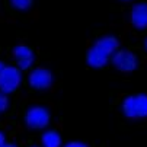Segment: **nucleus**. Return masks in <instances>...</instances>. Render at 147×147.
I'll return each instance as SVG.
<instances>
[{
  "mask_svg": "<svg viewBox=\"0 0 147 147\" xmlns=\"http://www.w3.org/2000/svg\"><path fill=\"white\" fill-rule=\"evenodd\" d=\"M3 147H16V146H15V144H5Z\"/></svg>",
  "mask_w": 147,
  "mask_h": 147,
  "instance_id": "4468645a",
  "label": "nucleus"
},
{
  "mask_svg": "<svg viewBox=\"0 0 147 147\" xmlns=\"http://www.w3.org/2000/svg\"><path fill=\"white\" fill-rule=\"evenodd\" d=\"M13 55H15V60L18 61V66L20 69H29L34 63V53L25 47V45H19V47H15L13 50Z\"/></svg>",
  "mask_w": 147,
  "mask_h": 147,
  "instance_id": "0eeeda50",
  "label": "nucleus"
},
{
  "mask_svg": "<svg viewBox=\"0 0 147 147\" xmlns=\"http://www.w3.org/2000/svg\"><path fill=\"white\" fill-rule=\"evenodd\" d=\"M118 47V39L114 36H103L89 50L88 53V63L89 66L99 69L108 63L109 55Z\"/></svg>",
  "mask_w": 147,
  "mask_h": 147,
  "instance_id": "f257e3e1",
  "label": "nucleus"
},
{
  "mask_svg": "<svg viewBox=\"0 0 147 147\" xmlns=\"http://www.w3.org/2000/svg\"><path fill=\"white\" fill-rule=\"evenodd\" d=\"M146 50H147V39H146Z\"/></svg>",
  "mask_w": 147,
  "mask_h": 147,
  "instance_id": "dca6fc26",
  "label": "nucleus"
},
{
  "mask_svg": "<svg viewBox=\"0 0 147 147\" xmlns=\"http://www.w3.org/2000/svg\"><path fill=\"white\" fill-rule=\"evenodd\" d=\"M20 83V71L16 67H6L0 71V90L5 93L13 92Z\"/></svg>",
  "mask_w": 147,
  "mask_h": 147,
  "instance_id": "20e7f679",
  "label": "nucleus"
},
{
  "mask_svg": "<svg viewBox=\"0 0 147 147\" xmlns=\"http://www.w3.org/2000/svg\"><path fill=\"white\" fill-rule=\"evenodd\" d=\"M112 61H114L115 67L121 71H133L138 66L137 57L131 51H127V50H121V51L115 53Z\"/></svg>",
  "mask_w": 147,
  "mask_h": 147,
  "instance_id": "39448f33",
  "label": "nucleus"
},
{
  "mask_svg": "<svg viewBox=\"0 0 147 147\" xmlns=\"http://www.w3.org/2000/svg\"><path fill=\"white\" fill-rule=\"evenodd\" d=\"M124 115L128 118H144L147 117V95H136L125 98L122 103Z\"/></svg>",
  "mask_w": 147,
  "mask_h": 147,
  "instance_id": "f03ea898",
  "label": "nucleus"
},
{
  "mask_svg": "<svg viewBox=\"0 0 147 147\" xmlns=\"http://www.w3.org/2000/svg\"><path fill=\"white\" fill-rule=\"evenodd\" d=\"M42 146L44 147H60L61 137L57 131H47L42 134Z\"/></svg>",
  "mask_w": 147,
  "mask_h": 147,
  "instance_id": "1a4fd4ad",
  "label": "nucleus"
},
{
  "mask_svg": "<svg viewBox=\"0 0 147 147\" xmlns=\"http://www.w3.org/2000/svg\"><path fill=\"white\" fill-rule=\"evenodd\" d=\"M53 83V74L45 69H35L29 74V85L35 89H47Z\"/></svg>",
  "mask_w": 147,
  "mask_h": 147,
  "instance_id": "423d86ee",
  "label": "nucleus"
},
{
  "mask_svg": "<svg viewBox=\"0 0 147 147\" xmlns=\"http://www.w3.org/2000/svg\"><path fill=\"white\" fill-rule=\"evenodd\" d=\"M66 147H88V146L85 143H80V141H73V143L66 144Z\"/></svg>",
  "mask_w": 147,
  "mask_h": 147,
  "instance_id": "f8f14e48",
  "label": "nucleus"
},
{
  "mask_svg": "<svg viewBox=\"0 0 147 147\" xmlns=\"http://www.w3.org/2000/svg\"><path fill=\"white\" fill-rule=\"evenodd\" d=\"M131 22L138 29H143L147 26V5L146 3H140V5H136L133 7Z\"/></svg>",
  "mask_w": 147,
  "mask_h": 147,
  "instance_id": "6e6552de",
  "label": "nucleus"
},
{
  "mask_svg": "<svg viewBox=\"0 0 147 147\" xmlns=\"http://www.w3.org/2000/svg\"><path fill=\"white\" fill-rule=\"evenodd\" d=\"M7 107H9V100H7L5 92L0 90V112H5L7 109Z\"/></svg>",
  "mask_w": 147,
  "mask_h": 147,
  "instance_id": "9b49d317",
  "label": "nucleus"
},
{
  "mask_svg": "<svg viewBox=\"0 0 147 147\" xmlns=\"http://www.w3.org/2000/svg\"><path fill=\"white\" fill-rule=\"evenodd\" d=\"M10 3L19 10H28L32 5V0H10Z\"/></svg>",
  "mask_w": 147,
  "mask_h": 147,
  "instance_id": "9d476101",
  "label": "nucleus"
},
{
  "mask_svg": "<svg viewBox=\"0 0 147 147\" xmlns=\"http://www.w3.org/2000/svg\"><path fill=\"white\" fill-rule=\"evenodd\" d=\"M6 144V140H5V134L0 131V147H3Z\"/></svg>",
  "mask_w": 147,
  "mask_h": 147,
  "instance_id": "ddd939ff",
  "label": "nucleus"
},
{
  "mask_svg": "<svg viewBox=\"0 0 147 147\" xmlns=\"http://www.w3.org/2000/svg\"><path fill=\"white\" fill-rule=\"evenodd\" d=\"M5 69V64H3V63H0V71H2Z\"/></svg>",
  "mask_w": 147,
  "mask_h": 147,
  "instance_id": "2eb2a0df",
  "label": "nucleus"
},
{
  "mask_svg": "<svg viewBox=\"0 0 147 147\" xmlns=\"http://www.w3.org/2000/svg\"><path fill=\"white\" fill-rule=\"evenodd\" d=\"M25 122L29 128H34V130L44 128L50 122V112L44 107H32L28 109L25 115Z\"/></svg>",
  "mask_w": 147,
  "mask_h": 147,
  "instance_id": "7ed1b4c3",
  "label": "nucleus"
}]
</instances>
